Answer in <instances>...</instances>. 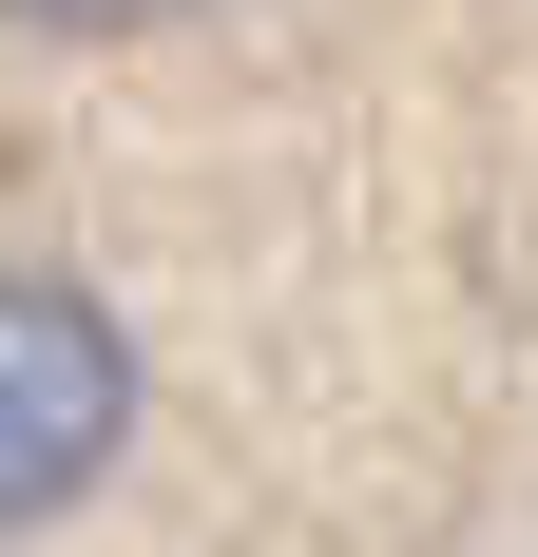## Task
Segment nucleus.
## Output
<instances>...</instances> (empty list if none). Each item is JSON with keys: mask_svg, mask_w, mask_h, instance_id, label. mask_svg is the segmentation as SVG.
Listing matches in <instances>:
<instances>
[{"mask_svg": "<svg viewBox=\"0 0 538 557\" xmlns=\"http://www.w3.org/2000/svg\"><path fill=\"white\" fill-rule=\"evenodd\" d=\"M115 423H135V346H115L77 288L0 270V519H58L115 461Z\"/></svg>", "mask_w": 538, "mask_h": 557, "instance_id": "nucleus-1", "label": "nucleus"}, {"mask_svg": "<svg viewBox=\"0 0 538 557\" xmlns=\"http://www.w3.org/2000/svg\"><path fill=\"white\" fill-rule=\"evenodd\" d=\"M20 20H58V39H135V20H173V0H20Z\"/></svg>", "mask_w": 538, "mask_h": 557, "instance_id": "nucleus-2", "label": "nucleus"}]
</instances>
